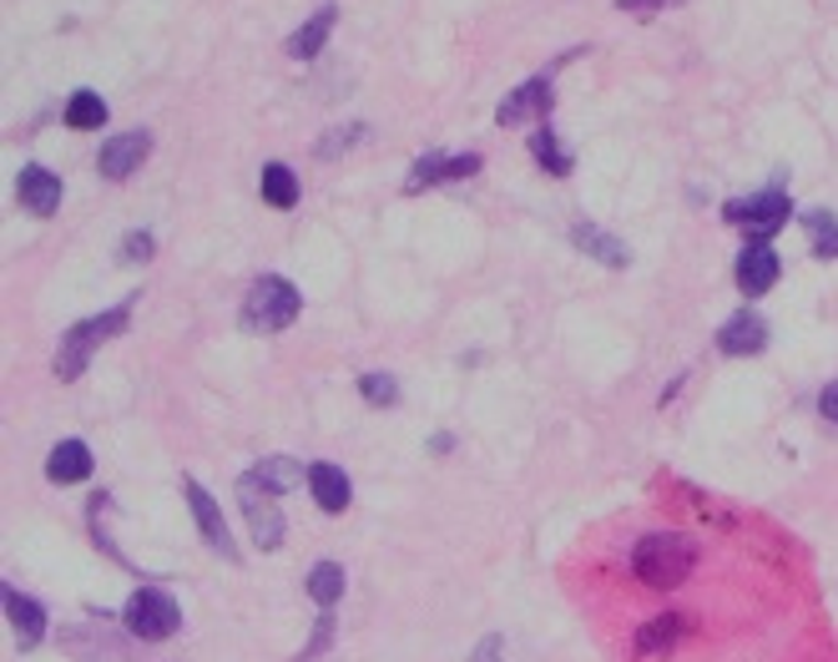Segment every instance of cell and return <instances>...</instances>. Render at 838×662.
Returning <instances> with one entry per match:
<instances>
[{
	"instance_id": "cell-26",
	"label": "cell",
	"mask_w": 838,
	"mask_h": 662,
	"mask_svg": "<svg viewBox=\"0 0 838 662\" xmlns=\"http://www.w3.org/2000/svg\"><path fill=\"white\" fill-rule=\"evenodd\" d=\"M359 389H364V399H369V405H395V399H399V385H395V380H389V374H364V380H359Z\"/></svg>"
},
{
	"instance_id": "cell-15",
	"label": "cell",
	"mask_w": 838,
	"mask_h": 662,
	"mask_svg": "<svg viewBox=\"0 0 838 662\" xmlns=\"http://www.w3.org/2000/svg\"><path fill=\"white\" fill-rule=\"evenodd\" d=\"M6 612H11V627H15V638H21V648H36V642L46 638V612H41V602H31V597H21V591H6Z\"/></svg>"
},
{
	"instance_id": "cell-14",
	"label": "cell",
	"mask_w": 838,
	"mask_h": 662,
	"mask_svg": "<svg viewBox=\"0 0 838 662\" xmlns=\"http://www.w3.org/2000/svg\"><path fill=\"white\" fill-rule=\"evenodd\" d=\"M334 21H339V11H334V6H319V11H313L309 21H303L299 31L288 36V46H283V51H288V56H299V61H309L313 51H319V46H324V41H329Z\"/></svg>"
},
{
	"instance_id": "cell-22",
	"label": "cell",
	"mask_w": 838,
	"mask_h": 662,
	"mask_svg": "<svg viewBox=\"0 0 838 662\" xmlns=\"http://www.w3.org/2000/svg\"><path fill=\"white\" fill-rule=\"evenodd\" d=\"M264 197H268V207H293L299 203V178H293V168L268 162L264 168Z\"/></svg>"
},
{
	"instance_id": "cell-17",
	"label": "cell",
	"mask_w": 838,
	"mask_h": 662,
	"mask_svg": "<svg viewBox=\"0 0 838 662\" xmlns=\"http://www.w3.org/2000/svg\"><path fill=\"white\" fill-rule=\"evenodd\" d=\"M248 485H258L264 495H283V491H293V485L303 481V470L293 466L288 456H273V460H264V466H253L248 476H243Z\"/></svg>"
},
{
	"instance_id": "cell-4",
	"label": "cell",
	"mask_w": 838,
	"mask_h": 662,
	"mask_svg": "<svg viewBox=\"0 0 838 662\" xmlns=\"http://www.w3.org/2000/svg\"><path fill=\"white\" fill-rule=\"evenodd\" d=\"M127 627H132V638H142V642H162L182 627V612L162 587H142V591H132V602H127Z\"/></svg>"
},
{
	"instance_id": "cell-19",
	"label": "cell",
	"mask_w": 838,
	"mask_h": 662,
	"mask_svg": "<svg viewBox=\"0 0 838 662\" xmlns=\"http://www.w3.org/2000/svg\"><path fill=\"white\" fill-rule=\"evenodd\" d=\"M576 248H581V254H591L597 264H606V268H626V248L611 238V233L591 228V223H581V228H576Z\"/></svg>"
},
{
	"instance_id": "cell-13",
	"label": "cell",
	"mask_w": 838,
	"mask_h": 662,
	"mask_svg": "<svg viewBox=\"0 0 838 662\" xmlns=\"http://www.w3.org/2000/svg\"><path fill=\"white\" fill-rule=\"evenodd\" d=\"M309 491L324 511H344L354 501V485H348V476L339 466H309Z\"/></svg>"
},
{
	"instance_id": "cell-29",
	"label": "cell",
	"mask_w": 838,
	"mask_h": 662,
	"mask_svg": "<svg viewBox=\"0 0 838 662\" xmlns=\"http://www.w3.org/2000/svg\"><path fill=\"white\" fill-rule=\"evenodd\" d=\"M818 409H824V420L838 425V380H834V385H824V395H818Z\"/></svg>"
},
{
	"instance_id": "cell-24",
	"label": "cell",
	"mask_w": 838,
	"mask_h": 662,
	"mask_svg": "<svg viewBox=\"0 0 838 662\" xmlns=\"http://www.w3.org/2000/svg\"><path fill=\"white\" fill-rule=\"evenodd\" d=\"M530 152H536V162H540V168H546V172H556V178H566V172L576 168V162H571V152H566V147L556 142V132H551V127H540V132L530 137Z\"/></svg>"
},
{
	"instance_id": "cell-16",
	"label": "cell",
	"mask_w": 838,
	"mask_h": 662,
	"mask_svg": "<svg viewBox=\"0 0 838 662\" xmlns=\"http://www.w3.org/2000/svg\"><path fill=\"white\" fill-rule=\"evenodd\" d=\"M46 476L61 485H72V481H86L92 476V450L82 446V440H61L56 450H51L46 460Z\"/></svg>"
},
{
	"instance_id": "cell-25",
	"label": "cell",
	"mask_w": 838,
	"mask_h": 662,
	"mask_svg": "<svg viewBox=\"0 0 838 662\" xmlns=\"http://www.w3.org/2000/svg\"><path fill=\"white\" fill-rule=\"evenodd\" d=\"M329 642H334V612H329V607H324V612H319V627H313V638L303 642V652H299V658H293V662H313V658H324V652H329Z\"/></svg>"
},
{
	"instance_id": "cell-2",
	"label": "cell",
	"mask_w": 838,
	"mask_h": 662,
	"mask_svg": "<svg viewBox=\"0 0 838 662\" xmlns=\"http://www.w3.org/2000/svg\"><path fill=\"white\" fill-rule=\"evenodd\" d=\"M299 309H303L299 289L283 274H264L248 289V299H243V329L248 334H278V329H288L299 319Z\"/></svg>"
},
{
	"instance_id": "cell-5",
	"label": "cell",
	"mask_w": 838,
	"mask_h": 662,
	"mask_svg": "<svg viewBox=\"0 0 838 662\" xmlns=\"http://www.w3.org/2000/svg\"><path fill=\"white\" fill-rule=\"evenodd\" d=\"M788 213H793V203L778 188H767V193H758V197H732V203L722 207V217H728V223H743L748 238H758V243L773 238V233L788 223Z\"/></svg>"
},
{
	"instance_id": "cell-27",
	"label": "cell",
	"mask_w": 838,
	"mask_h": 662,
	"mask_svg": "<svg viewBox=\"0 0 838 662\" xmlns=\"http://www.w3.org/2000/svg\"><path fill=\"white\" fill-rule=\"evenodd\" d=\"M121 258H127V264H147V258H152V238H147V233H132L127 248H121Z\"/></svg>"
},
{
	"instance_id": "cell-10",
	"label": "cell",
	"mask_w": 838,
	"mask_h": 662,
	"mask_svg": "<svg viewBox=\"0 0 838 662\" xmlns=\"http://www.w3.org/2000/svg\"><path fill=\"white\" fill-rule=\"evenodd\" d=\"M546 111H551V82H546V76H536V82L515 86L511 97L501 102V111H495V121H501V127H520V121H530V117H546Z\"/></svg>"
},
{
	"instance_id": "cell-6",
	"label": "cell",
	"mask_w": 838,
	"mask_h": 662,
	"mask_svg": "<svg viewBox=\"0 0 838 662\" xmlns=\"http://www.w3.org/2000/svg\"><path fill=\"white\" fill-rule=\"evenodd\" d=\"M182 495H187L192 516H197V531H203V542L213 546V552H223V556H228V562H238V546H233L228 521H223V511H217V501H213V495H207L197 481H182Z\"/></svg>"
},
{
	"instance_id": "cell-18",
	"label": "cell",
	"mask_w": 838,
	"mask_h": 662,
	"mask_svg": "<svg viewBox=\"0 0 838 662\" xmlns=\"http://www.w3.org/2000/svg\"><path fill=\"white\" fill-rule=\"evenodd\" d=\"M677 638H683V617L662 612L657 622H647L642 632H636V652H642V658H662V652H672Z\"/></svg>"
},
{
	"instance_id": "cell-23",
	"label": "cell",
	"mask_w": 838,
	"mask_h": 662,
	"mask_svg": "<svg viewBox=\"0 0 838 662\" xmlns=\"http://www.w3.org/2000/svg\"><path fill=\"white\" fill-rule=\"evenodd\" d=\"M309 597L319 607H334L339 597H344V566H339V562H319V566H313V572H309Z\"/></svg>"
},
{
	"instance_id": "cell-21",
	"label": "cell",
	"mask_w": 838,
	"mask_h": 662,
	"mask_svg": "<svg viewBox=\"0 0 838 662\" xmlns=\"http://www.w3.org/2000/svg\"><path fill=\"white\" fill-rule=\"evenodd\" d=\"M66 127H76V132H96V127H107V102L96 97V92H76V97L66 102Z\"/></svg>"
},
{
	"instance_id": "cell-3",
	"label": "cell",
	"mask_w": 838,
	"mask_h": 662,
	"mask_svg": "<svg viewBox=\"0 0 838 662\" xmlns=\"http://www.w3.org/2000/svg\"><path fill=\"white\" fill-rule=\"evenodd\" d=\"M127 319H132V309H127V303H121V309L96 313V319H82V324L66 334V344L56 350V374H61V380H76V374L86 370V360H92L96 344H101V339H117L121 329H127Z\"/></svg>"
},
{
	"instance_id": "cell-1",
	"label": "cell",
	"mask_w": 838,
	"mask_h": 662,
	"mask_svg": "<svg viewBox=\"0 0 838 662\" xmlns=\"http://www.w3.org/2000/svg\"><path fill=\"white\" fill-rule=\"evenodd\" d=\"M692 562H697L692 542L677 536V531H652V536H642L636 552H632V572L657 591L683 587V581L692 577Z\"/></svg>"
},
{
	"instance_id": "cell-30",
	"label": "cell",
	"mask_w": 838,
	"mask_h": 662,
	"mask_svg": "<svg viewBox=\"0 0 838 662\" xmlns=\"http://www.w3.org/2000/svg\"><path fill=\"white\" fill-rule=\"evenodd\" d=\"M495 652H501V638H485V642H480V652H475L470 662H501Z\"/></svg>"
},
{
	"instance_id": "cell-12",
	"label": "cell",
	"mask_w": 838,
	"mask_h": 662,
	"mask_svg": "<svg viewBox=\"0 0 838 662\" xmlns=\"http://www.w3.org/2000/svg\"><path fill=\"white\" fill-rule=\"evenodd\" d=\"M767 344V324L758 319V313H732L728 324H722V334H718V350L722 354H758Z\"/></svg>"
},
{
	"instance_id": "cell-8",
	"label": "cell",
	"mask_w": 838,
	"mask_h": 662,
	"mask_svg": "<svg viewBox=\"0 0 838 662\" xmlns=\"http://www.w3.org/2000/svg\"><path fill=\"white\" fill-rule=\"evenodd\" d=\"M778 284V254L767 248V243L748 238V248L738 254V289L748 293V299H758V293H767Z\"/></svg>"
},
{
	"instance_id": "cell-9",
	"label": "cell",
	"mask_w": 838,
	"mask_h": 662,
	"mask_svg": "<svg viewBox=\"0 0 838 662\" xmlns=\"http://www.w3.org/2000/svg\"><path fill=\"white\" fill-rule=\"evenodd\" d=\"M238 501L253 526V542L264 546V552H278V546H283V516H278V506L273 501H258V485H248V481H238Z\"/></svg>"
},
{
	"instance_id": "cell-20",
	"label": "cell",
	"mask_w": 838,
	"mask_h": 662,
	"mask_svg": "<svg viewBox=\"0 0 838 662\" xmlns=\"http://www.w3.org/2000/svg\"><path fill=\"white\" fill-rule=\"evenodd\" d=\"M803 233H808L818 258H838V217L834 213H824V207L803 213Z\"/></svg>"
},
{
	"instance_id": "cell-28",
	"label": "cell",
	"mask_w": 838,
	"mask_h": 662,
	"mask_svg": "<svg viewBox=\"0 0 838 662\" xmlns=\"http://www.w3.org/2000/svg\"><path fill=\"white\" fill-rule=\"evenodd\" d=\"M354 142H359V127L334 132V137H324V142H319V157H334V152H344V147H354Z\"/></svg>"
},
{
	"instance_id": "cell-7",
	"label": "cell",
	"mask_w": 838,
	"mask_h": 662,
	"mask_svg": "<svg viewBox=\"0 0 838 662\" xmlns=\"http://www.w3.org/2000/svg\"><path fill=\"white\" fill-rule=\"evenodd\" d=\"M147 152H152V137L147 132H121V137H111V142H101L96 168H101V178L121 182V178H132V172L142 168Z\"/></svg>"
},
{
	"instance_id": "cell-11",
	"label": "cell",
	"mask_w": 838,
	"mask_h": 662,
	"mask_svg": "<svg viewBox=\"0 0 838 662\" xmlns=\"http://www.w3.org/2000/svg\"><path fill=\"white\" fill-rule=\"evenodd\" d=\"M15 197H21V207H31L36 217H51L61 207V178L51 168H21Z\"/></svg>"
},
{
	"instance_id": "cell-31",
	"label": "cell",
	"mask_w": 838,
	"mask_h": 662,
	"mask_svg": "<svg viewBox=\"0 0 838 662\" xmlns=\"http://www.w3.org/2000/svg\"><path fill=\"white\" fill-rule=\"evenodd\" d=\"M626 6H677V0H626Z\"/></svg>"
}]
</instances>
